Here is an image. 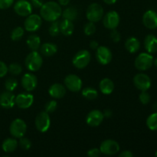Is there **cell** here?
<instances>
[{
  "instance_id": "c3c4849f",
  "label": "cell",
  "mask_w": 157,
  "mask_h": 157,
  "mask_svg": "<svg viewBox=\"0 0 157 157\" xmlns=\"http://www.w3.org/2000/svg\"><path fill=\"white\" fill-rule=\"evenodd\" d=\"M103 1L107 5H113L114 4V3H116L117 0H103Z\"/></svg>"
},
{
  "instance_id": "8992f818",
  "label": "cell",
  "mask_w": 157,
  "mask_h": 157,
  "mask_svg": "<svg viewBox=\"0 0 157 157\" xmlns=\"http://www.w3.org/2000/svg\"><path fill=\"white\" fill-rule=\"evenodd\" d=\"M90 61V53L87 50H81L77 52L72 59L74 66L78 69L87 67Z\"/></svg>"
},
{
  "instance_id": "603a6c76",
  "label": "cell",
  "mask_w": 157,
  "mask_h": 157,
  "mask_svg": "<svg viewBox=\"0 0 157 157\" xmlns=\"http://www.w3.org/2000/svg\"><path fill=\"white\" fill-rule=\"evenodd\" d=\"M125 48L130 53H136L140 48V41L136 38H134V37H130V38H127L125 42Z\"/></svg>"
},
{
  "instance_id": "ac0fdd59",
  "label": "cell",
  "mask_w": 157,
  "mask_h": 157,
  "mask_svg": "<svg viewBox=\"0 0 157 157\" xmlns=\"http://www.w3.org/2000/svg\"><path fill=\"white\" fill-rule=\"evenodd\" d=\"M15 96L12 91L2 92L0 94V106L3 108L10 109L15 106Z\"/></svg>"
},
{
  "instance_id": "7a4b0ae2",
  "label": "cell",
  "mask_w": 157,
  "mask_h": 157,
  "mask_svg": "<svg viewBox=\"0 0 157 157\" xmlns=\"http://www.w3.org/2000/svg\"><path fill=\"white\" fill-rule=\"evenodd\" d=\"M43 60L41 55L37 51H32L27 55L25 61V67L30 71H37L42 66Z\"/></svg>"
},
{
  "instance_id": "8d00e7d4",
  "label": "cell",
  "mask_w": 157,
  "mask_h": 157,
  "mask_svg": "<svg viewBox=\"0 0 157 157\" xmlns=\"http://www.w3.org/2000/svg\"><path fill=\"white\" fill-rule=\"evenodd\" d=\"M19 146L22 150H28L32 147V143H31V141L28 138H25L22 136V137L20 138Z\"/></svg>"
},
{
  "instance_id": "7402d4cb",
  "label": "cell",
  "mask_w": 157,
  "mask_h": 157,
  "mask_svg": "<svg viewBox=\"0 0 157 157\" xmlns=\"http://www.w3.org/2000/svg\"><path fill=\"white\" fill-rule=\"evenodd\" d=\"M60 32L65 36H70L73 34L75 25L72 21L67 19H63L59 24Z\"/></svg>"
},
{
  "instance_id": "1f68e13d",
  "label": "cell",
  "mask_w": 157,
  "mask_h": 157,
  "mask_svg": "<svg viewBox=\"0 0 157 157\" xmlns=\"http://www.w3.org/2000/svg\"><path fill=\"white\" fill-rule=\"evenodd\" d=\"M17 87H18V81L15 78H9L5 82V87H6V90L13 91Z\"/></svg>"
},
{
  "instance_id": "f907efd6",
  "label": "cell",
  "mask_w": 157,
  "mask_h": 157,
  "mask_svg": "<svg viewBox=\"0 0 157 157\" xmlns=\"http://www.w3.org/2000/svg\"><path fill=\"white\" fill-rule=\"evenodd\" d=\"M153 107H154V110H157V104H155L154 105H153Z\"/></svg>"
},
{
  "instance_id": "ba28073f",
  "label": "cell",
  "mask_w": 157,
  "mask_h": 157,
  "mask_svg": "<svg viewBox=\"0 0 157 157\" xmlns=\"http://www.w3.org/2000/svg\"><path fill=\"white\" fill-rule=\"evenodd\" d=\"M41 16L36 14H31L27 16L24 23V27L26 31L30 32H34L38 31L41 26Z\"/></svg>"
},
{
  "instance_id": "4316f807",
  "label": "cell",
  "mask_w": 157,
  "mask_h": 157,
  "mask_svg": "<svg viewBox=\"0 0 157 157\" xmlns=\"http://www.w3.org/2000/svg\"><path fill=\"white\" fill-rule=\"evenodd\" d=\"M26 43L29 48H30L32 51H37L41 47V39L36 35H29L28 37Z\"/></svg>"
},
{
  "instance_id": "d6a6232c",
  "label": "cell",
  "mask_w": 157,
  "mask_h": 157,
  "mask_svg": "<svg viewBox=\"0 0 157 157\" xmlns=\"http://www.w3.org/2000/svg\"><path fill=\"white\" fill-rule=\"evenodd\" d=\"M8 71L12 75H18L22 71V67L18 63H12L8 67Z\"/></svg>"
},
{
  "instance_id": "8fae6325",
  "label": "cell",
  "mask_w": 157,
  "mask_h": 157,
  "mask_svg": "<svg viewBox=\"0 0 157 157\" xmlns=\"http://www.w3.org/2000/svg\"><path fill=\"white\" fill-rule=\"evenodd\" d=\"M133 84L135 87L140 90L141 91L147 90L151 87V80L150 78L146 74H137L133 78Z\"/></svg>"
},
{
  "instance_id": "cb8c5ba5",
  "label": "cell",
  "mask_w": 157,
  "mask_h": 157,
  "mask_svg": "<svg viewBox=\"0 0 157 157\" xmlns=\"http://www.w3.org/2000/svg\"><path fill=\"white\" fill-rule=\"evenodd\" d=\"M99 87L101 93L104 94H110L114 90V84L109 78H104L100 82Z\"/></svg>"
},
{
  "instance_id": "816d5d0a",
  "label": "cell",
  "mask_w": 157,
  "mask_h": 157,
  "mask_svg": "<svg viewBox=\"0 0 157 157\" xmlns=\"http://www.w3.org/2000/svg\"><path fill=\"white\" fill-rule=\"evenodd\" d=\"M155 156H156L157 157V150L156 151V153H155Z\"/></svg>"
},
{
  "instance_id": "f1b7e54d",
  "label": "cell",
  "mask_w": 157,
  "mask_h": 157,
  "mask_svg": "<svg viewBox=\"0 0 157 157\" xmlns=\"http://www.w3.org/2000/svg\"><path fill=\"white\" fill-rule=\"evenodd\" d=\"M82 95L87 100H95L98 96V93L96 89L93 87H86L82 90Z\"/></svg>"
},
{
  "instance_id": "484cf974",
  "label": "cell",
  "mask_w": 157,
  "mask_h": 157,
  "mask_svg": "<svg viewBox=\"0 0 157 157\" xmlns=\"http://www.w3.org/2000/svg\"><path fill=\"white\" fill-rule=\"evenodd\" d=\"M58 52V47L53 43H44L41 47V53L46 57L55 55Z\"/></svg>"
},
{
  "instance_id": "836d02e7",
  "label": "cell",
  "mask_w": 157,
  "mask_h": 157,
  "mask_svg": "<svg viewBox=\"0 0 157 157\" xmlns=\"http://www.w3.org/2000/svg\"><path fill=\"white\" fill-rule=\"evenodd\" d=\"M84 34L87 36H90V35H94L96 32V26H95L94 22L89 21L87 24H85L84 27Z\"/></svg>"
},
{
  "instance_id": "d4e9b609",
  "label": "cell",
  "mask_w": 157,
  "mask_h": 157,
  "mask_svg": "<svg viewBox=\"0 0 157 157\" xmlns=\"http://www.w3.org/2000/svg\"><path fill=\"white\" fill-rule=\"evenodd\" d=\"M18 145V143L15 139H14V138H7V139L3 141L2 147L3 151L6 152V153H12V152L16 150Z\"/></svg>"
},
{
  "instance_id": "60d3db41",
  "label": "cell",
  "mask_w": 157,
  "mask_h": 157,
  "mask_svg": "<svg viewBox=\"0 0 157 157\" xmlns=\"http://www.w3.org/2000/svg\"><path fill=\"white\" fill-rule=\"evenodd\" d=\"M87 154L89 157H98L101 156V150H100V149L93 148L89 150L88 151H87Z\"/></svg>"
},
{
  "instance_id": "681fc988",
  "label": "cell",
  "mask_w": 157,
  "mask_h": 157,
  "mask_svg": "<svg viewBox=\"0 0 157 157\" xmlns=\"http://www.w3.org/2000/svg\"><path fill=\"white\" fill-rule=\"evenodd\" d=\"M153 64L157 67V58H156L155 60H153Z\"/></svg>"
},
{
  "instance_id": "30bf717a",
  "label": "cell",
  "mask_w": 157,
  "mask_h": 157,
  "mask_svg": "<svg viewBox=\"0 0 157 157\" xmlns=\"http://www.w3.org/2000/svg\"><path fill=\"white\" fill-rule=\"evenodd\" d=\"M64 82L66 87L72 92H78L82 89V81L76 75H69L66 76Z\"/></svg>"
},
{
  "instance_id": "f35d334b",
  "label": "cell",
  "mask_w": 157,
  "mask_h": 157,
  "mask_svg": "<svg viewBox=\"0 0 157 157\" xmlns=\"http://www.w3.org/2000/svg\"><path fill=\"white\" fill-rule=\"evenodd\" d=\"M110 38L113 40V42H119L121 39V35L120 34V32L117 30H116V29H113L110 33Z\"/></svg>"
},
{
  "instance_id": "5b68a950",
  "label": "cell",
  "mask_w": 157,
  "mask_h": 157,
  "mask_svg": "<svg viewBox=\"0 0 157 157\" xmlns=\"http://www.w3.org/2000/svg\"><path fill=\"white\" fill-rule=\"evenodd\" d=\"M153 57L150 53H141L135 60V67L139 71H147L150 69L153 64Z\"/></svg>"
},
{
  "instance_id": "ee69618b",
  "label": "cell",
  "mask_w": 157,
  "mask_h": 157,
  "mask_svg": "<svg viewBox=\"0 0 157 157\" xmlns=\"http://www.w3.org/2000/svg\"><path fill=\"white\" fill-rule=\"evenodd\" d=\"M133 156V153L130 150H124L122 153H120L119 156L120 157H132Z\"/></svg>"
},
{
  "instance_id": "d6986e66",
  "label": "cell",
  "mask_w": 157,
  "mask_h": 157,
  "mask_svg": "<svg viewBox=\"0 0 157 157\" xmlns=\"http://www.w3.org/2000/svg\"><path fill=\"white\" fill-rule=\"evenodd\" d=\"M143 23L149 29H157V13L153 10H148L143 16Z\"/></svg>"
},
{
  "instance_id": "f546056e",
  "label": "cell",
  "mask_w": 157,
  "mask_h": 157,
  "mask_svg": "<svg viewBox=\"0 0 157 157\" xmlns=\"http://www.w3.org/2000/svg\"><path fill=\"white\" fill-rule=\"evenodd\" d=\"M147 126L150 130L153 131L157 130V112L152 113L147 117Z\"/></svg>"
},
{
  "instance_id": "7dc6e473",
  "label": "cell",
  "mask_w": 157,
  "mask_h": 157,
  "mask_svg": "<svg viewBox=\"0 0 157 157\" xmlns=\"http://www.w3.org/2000/svg\"><path fill=\"white\" fill-rule=\"evenodd\" d=\"M112 116V111L110 110H106L104 113V117H110Z\"/></svg>"
},
{
  "instance_id": "5bb4252c",
  "label": "cell",
  "mask_w": 157,
  "mask_h": 157,
  "mask_svg": "<svg viewBox=\"0 0 157 157\" xmlns=\"http://www.w3.org/2000/svg\"><path fill=\"white\" fill-rule=\"evenodd\" d=\"M96 58L98 62L103 65L108 64L111 61L113 55L112 52L106 46H99L97 48Z\"/></svg>"
},
{
  "instance_id": "74e56055",
  "label": "cell",
  "mask_w": 157,
  "mask_h": 157,
  "mask_svg": "<svg viewBox=\"0 0 157 157\" xmlns=\"http://www.w3.org/2000/svg\"><path fill=\"white\" fill-rule=\"evenodd\" d=\"M139 100L141 102V104H148L149 102L150 101V95L147 90H144V91L141 92V94H140L139 97Z\"/></svg>"
},
{
  "instance_id": "b9f144b4",
  "label": "cell",
  "mask_w": 157,
  "mask_h": 157,
  "mask_svg": "<svg viewBox=\"0 0 157 157\" xmlns=\"http://www.w3.org/2000/svg\"><path fill=\"white\" fill-rule=\"evenodd\" d=\"M8 73V67L3 61H0V78H3Z\"/></svg>"
},
{
  "instance_id": "f6af8a7d",
  "label": "cell",
  "mask_w": 157,
  "mask_h": 157,
  "mask_svg": "<svg viewBox=\"0 0 157 157\" xmlns=\"http://www.w3.org/2000/svg\"><path fill=\"white\" fill-rule=\"evenodd\" d=\"M99 47V44L98 41H92L90 42V48L94 49V50H97V48Z\"/></svg>"
},
{
  "instance_id": "ffe728a7",
  "label": "cell",
  "mask_w": 157,
  "mask_h": 157,
  "mask_svg": "<svg viewBox=\"0 0 157 157\" xmlns=\"http://www.w3.org/2000/svg\"><path fill=\"white\" fill-rule=\"evenodd\" d=\"M48 93L52 98H56V99H61V98H64L65 95L66 88L62 84L56 83V84H52L49 87Z\"/></svg>"
},
{
  "instance_id": "9c48e42d",
  "label": "cell",
  "mask_w": 157,
  "mask_h": 157,
  "mask_svg": "<svg viewBox=\"0 0 157 157\" xmlns=\"http://www.w3.org/2000/svg\"><path fill=\"white\" fill-rule=\"evenodd\" d=\"M100 150L103 154L113 156L120 151V145L113 140H106L101 143Z\"/></svg>"
},
{
  "instance_id": "bcb514c9",
  "label": "cell",
  "mask_w": 157,
  "mask_h": 157,
  "mask_svg": "<svg viewBox=\"0 0 157 157\" xmlns=\"http://www.w3.org/2000/svg\"><path fill=\"white\" fill-rule=\"evenodd\" d=\"M60 6H67L70 3V0H58Z\"/></svg>"
},
{
  "instance_id": "4fadbf2b",
  "label": "cell",
  "mask_w": 157,
  "mask_h": 157,
  "mask_svg": "<svg viewBox=\"0 0 157 157\" xmlns=\"http://www.w3.org/2000/svg\"><path fill=\"white\" fill-rule=\"evenodd\" d=\"M120 20L121 18H120L119 14L115 11H111V12H107L104 17L103 23L106 29L113 30V29H117V27L119 25Z\"/></svg>"
},
{
  "instance_id": "83f0119b",
  "label": "cell",
  "mask_w": 157,
  "mask_h": 157,
  "mask_svg": "<svg viewBox=\"0 0 157 157\" xmlns=\"http://www.w3.org/2000/svg\"><path fill=\"white\" fill-rule=\"evenodd\" d=\"M78 9L74 6H71V7H68L64 9L61 15H62L64 19L73 21V20L76 19V18L78 17Z\"/></svg>"
},
{
  "instance_id": "277c9868",
  "label": "cell",
  "mask_w": 157,
  "mask_h": 157,
  "mask_svg": "<svg viewBox=\"0 0 157 157\" xmlns=\"http://www.w3.org/2000/svg\"><path fill=\"white\" fill-rule=\"evenodd\" d=\"M27 130V125L23 120L17 118L14 120L9 127V132L14 138L20 139L24 136Z\"/></svg>"
},
{
  "instance_id": "ab89813d",
  "label": "cell",
  "mask_w": 157,
  "mask_h": 157,
  "mask_svg": "<svg viewBox=\"0 0 157 157\" xmlns=\"http://www.w3.org/2000/svg\"><path fill=\"white\" fill-rule=\"evenodd\" d=\"M13 2L14 0H0V9H9Z\"/></svg>"
},
{
  "instance_id": "d590c367",
  "label": "cell",
  "mask_w": 157,
  "mask_h": 157,
  "mask_svg": "<svg viewBox=\"0 0 157 157\" xmlns=\"http://www.w3.org/2000/svg\"><path fill=\"white\" fill-rule=\"evenodd\" d=\"M57 107H58V103H57V101H50L45 104L44 109H45V111L47 113H53L54 111L56 110Z\"/></svg>"
},
{
  "instance_id": "e0dca14e",
  "label": "cell",
  "mask_w": 157,
  "mask_h": 157,
  "mask_svg": "<svg viewBox=\"0 0 157 157\" xmlns=\"http://www.w3.org/2000/svg\"><path fill=\"white\" fill-rule=\"evenodd\" d=\"M38 85V79L35 75L27 73L23 75L21 78V86L27 91H32Z\"/></svg>"
},
{
  "instance_id": "52a82bcc",
  "label": "cell",
  "mask_w": 157,
  "mask_h": 157,
  "mask_svg": "<svg viewBox=\"0 0 157 157\" xmlns=\"http://www.w3.org/2000/svg\"><path fill=\"white\" fill-rule=\"evenodd\" d=\"M35 124L37 130L41 133L48 131L51 125V119L48 113L46 111L40 112L35 117Z\"/></svg>"
},
{
  "instance_id": "3957f363",
  "label": "cell",
  "mask_w": 157,
  "mask_h": 157,
  "mask_svg": "<svg viewBox=\"0 0 157 157\" xmlns=\"http://www.w3.org/2000/svg\"><path fill=\"white\" fill-rule=\"evenodd\" d=\"M86 16L89 21L98 22L101 21L104 16V9L98 3H92L87 7Z\"/></svg>"
},
{
  "instance_id": "44dd1931",
  "label": "cell",
  "mask_w": 157,
  "mask_h": 157,
  "mask_svg": "<svg viewBox=\"0 0 157 157\" xmlns=\"http://www.w3.org/2000/svg\"><path fill=\"white\" fill-rule=\"evenodd\" d=\"M144 47L148 53L157 52V38L153 35H148L144 39Z\"/></svg>"
},
{
  "instance_id": "7c38bea8",
  "label": "cell",
  "mask_w": 157,
  "mask_h": 157,
  "mask_svg": "<svg viewBox=\"0 0 157 157\" xmlns=\"http://www.w3.org/2000/svg\"><path fill=\"white\" fill-rule=\"evenodd\" d=\"M14 11L19 16L26 17L32 14V6L27 0H18L14 6Z\"/></svg>"
},
{
  "instance_id": "e575fe53",
  "label": "cell",
  "mask_w": 157,
  "mask_h": 157,
  "mask_svg": "<svg viewBox=\"0 0 157 157\" xmlns=\"http://www.w3.org/2000/svg\"><path fill=\"white\" fill-rule=\"evenodd\" d=\"M60 22L58 21H52V25H50L48 29V32L52 36L55 37L59 34L60 32V28H59Z\"/></svg>"
},
{
  "instance_id": "6da1fadb",
  "label": "cell",
  "mask_w": 157,
  "mask_h": 157,
  "mask_svg": "<svg viewBox=\"0 0 157 157\" xmlns=\"http://www.w3.org/2000/svg\"><path fill=\"white\" fill-rule=\"evenodd\" d=\"M62 10L61 7L58 2L50 1L44 3L40 8V15L41 18L48 21H56L61 15Z\"/></svg>"
},
{
  "instance_id": "9a60e30c",
  "label": "cell",
  "mask_w": 157,
  "mask_h": 157,
  "mask_svg": "<svg viewBox=\"0 0 157 157\" xmlns=\"http://www.w3.org/2000/svg\"><path fill=\"white\" fill-rule=\"evenodd\" d=\"M104 113L98 110H93L89 112L86 117V122L87 125L92 127H98L104 121Z\"/></svg>"
},
{
  "instance_id": "7bdbcfd3",
  "label": "cell",
  "mask_w": 157,
  "mask_h": 157,
  "mask_svg": "<svg viewBox=\"0 0 157 157\" xmlns=\"http://www.w3.org/2000/svg\"><path fill=\"white\" fill-rule=\"evenodd\" d=\"M30 2L32 6L35 8H41L42 5L44 4L42 0H30Z\"/></svg>"
},
{
  "instance_id": "2e32d148",
  "label": "cell",
  "mask_w": 157,
  "mask_h": 157,
  "mask_svg": "<svg viewBox=\"0 0 157 157\" xmlns=\"http://www.w3.org/2000/svg\"><path fill=\"white\" fill-rule=\"evenodd\" d=\"M34 102L33 95L29 93H21L15 97V104L21 109H28Z\"/></svg>"
},
{
  "instance_id": "4dcf8cb0",
  "label": "cell",
  "mask_w": 157,
  "mask_h": 157,
  "mask_svg": "<svg viewBox=\"0 0 157 157\" xmlns=\"http://www.w3.org/2000/svg\"><path fill=\"white\" fill-rule=\"evenodd\" d=\"M23 35H24V29L20 26L15 28L11 32V38L12 41H19L22 38Z\"/></svg>"
}]
</instances>
